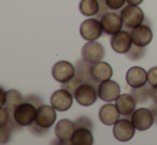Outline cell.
Returning <instances> with one entry per match:
<instances>
[{
	"instance_id": "obj_25",
	"label": "cell",
	"mask_w": 157,
	"mask_h": 145,
	"mask_svg": "<svg viewBox=\"0 0 157 145\" xmlns=\"http://www.w3.org/2000/svg\"><path fill=\"white\" fill-rule=\"evenodd\" d=\"M144 54H145V47H141V46L135 45V44L132 43V46L125 54L129 60L137 61V60H139V59H142Z\"/></svg>"
},
{
	"instance_id": "obj_1",
	"label": "cell",
	"mask_w": 157,
	"mask_h": 145,
	"mask_svg": "<svg viewBox=\"0 0 157 145\" xmlns=\"http://www.w3.org/2000/svg\"><path fill=\"white\" fill-rule=\"evenodd\" d=\"M120 15L123 21V26L126 29H134L135 27L141 25L145 20L143 11L138 6H134V4H128L122 8Z\"/></svg>"
},
{
	"instance_id": "obj_28",
	"label": "cell",
	"mask_w": 157,
	"mask_h": 145,
	"mask_svg": "<svg viewBox=\"0 0 157 145\" xmlns=\"http://www.w3.org/2000/svg\"><path fill=\"white\" fill-rule=\"evenodd\" d=\"M11 113L6 107H0V127L6 126L10 123Z\"/></svg>"
},
{
	"instance_id": "obj_26",
	"label": "cell",
	"mask_w": 157,
	"mask_h": 145,
	"mask_svg": "<svg viewBox=\"0 0 157 145\" xmlns=\"http://www.w3.org/2000/svg\"><path fill=\"white\" fill-rule=\"evenodd\" d=\"M81 83H83L82 81L80 80L79 78H77L76 76L74 77L73 79H71L70 81H67V82L65 83H61V89H64V90H67L68 92H71V93L74 95L75 92H76L77 87H79V85L81 84Z\"/></svg>"
},
{
	"instance_id": "obj_29",
	"label": "cell",
	"mask_w": 157,
	"mask_h": 145,
	"mask_svg": "<svg viewBox=\"0 0 157 145\" xmlns=\"http://www.w3.org/2000/svg\"><path fill=\"white\" fill-rule=\"evenodd\" d=\"M29 131L32 133V135L36 136V137H41V136H44L47 133V129H44L42 128L41 126H39V125L36 124L35 122H33L31 125H29Z\"/></svg>"
},
{
	"instance_id": "obj_37",
	"label": "cell",
	"mask_w": 157,
	"mask_h": 145,
	"mask_svg": "<svg viewBox=\"0 0 157 145\" xmlns=\"http://www.w3.org/2000/svg\"><path fill=\"white\" fill-rule=\"evenodd\" d=\"M150 110H151L152 114H153V117H154V123L157 124V104L154 102L151 107H150Z\"/></svg>"
},
{
	"instance_id": "obj_36",
	"label": "cell",
	"mask_w": 157,
	"mask_h": 145,
	"mask_svg": "<svg viewBox=\"0 0 157 145\" xmlns=\"http://www.w3.org/2000/svg\"><path fill=\"white\" fill-rule=\"evenodd\" d=\"M150 97L155 104H157V87H152L150 90Z\"/></svg>"
},
{
	"instance_id": "obj_12",
	"label": "cell",
	"mask_w": 157,
	"mask_h": 145,
	"mask_svg": "<svg viewBox=\"0 0 157 145\" xmlns=\"http://www.w3.org/2000/svg\"><path fill=\"white\" fill-rule=\"evenodd\" d=\"M73 98H74V95L71 92H68L67 90L60 89L52 95L50 104L57 111L64 112L72 107Z\"/></svg>"
},
{
	"instance_id": "obj_20",
	"label": "cell",
	"mask_w": 157,
	"mask_h": 145,
	"mask_svg": "<svg viewBox=\"0 0 157 145\" xmlns=\"http://www.w3.org/2000/svg\"><path fill=\"white\" fill-rule=\"evenodd\" d=\"M91 66H92L91 63L87 62V61H85L83 59L78 60L76 62V64H75V69H76V75H75V76L80 79L82 82L91 83V84L98 87L99 83L95 82L91 76Z\"/></svg>"
},
{
	"instance_id": "obj_5",
	"label": "cell",
	"mask_w": 157,
	"mask_h": 145,
	"mask_svg": "<svg viewBox=\"0 0 157 145\" xmlns=\"http://www.w3.org/2000/svg\"><path fill=\"white\" fill-rule=\"evenodd\" d=\"M56 118H57L56 109L52 106L41 105L40 107H37L34 122L39 126H41L42 128L48 130L56 123Z\"/></svg>"
},
{
	"instance_id": "obj_13",
	"label": "cell",
	"mask_w": 157,
	"mask_h": 145,
	"mask_svg": "<svg viewBox=\"0 0 157 145\" xmlns=\"http://www.w3.org/2000/svg\"><path fill=\"white\" fill-rule=\"evenodd\" d=\"M111 47L118 54H126L132 46V35L126 30H121L117 33L112 34L111 37Z\"/></svg>"
},
{
	"instance_id": "obj_35",
	"label": "cell",
	"mask_w": 157,
	"mask_h": 145,
	"mask_svg": "<svg viewBox=\"0 0 157 145\" xmlns=\"http://www.w3.org/2000/svg\"><path fill=\"white\" fill-rule=\"evenodd\" d=\"M6 92L0 87V107H3L6 105Z\"/></svg>"
},
{
	"instance_id": "obj_24",
	"label": "cell",
	"mask_w": 157,
	"mask_h": 145,
	"mask_svg": "<svg viewBox=\"0 0 157 145\" xmlns=\"http://www.w3.org/2000/svg\"><path fill=\"white\" fill-rule=\"evenodd\" d=\"M150 90H151V85L147 83L140 87H132V90L130 91V95L134 97L137 104H144L151 98L150 97Z\"/></svg>"
},
{
	"instance_id": "obj_22",
	"label": "cell",
	"mask_w": 157,
	"mask_h": 145,
	"mask_svg": "<svg viewBox=\"0 0 157 145\" xmlns=\"http://www.w3.org/2000/svg\"><path fill=\"white\" fill-rule=\"evenodd\" d=\"M23 102H24V97L18 91H16V90H10V91L6 92V100L4 107L8 109V111L11 114H13L14 110L16 109V107L19 106Z\"/></svg>"
},
{
	"instance_id": "obj_23",
	"label": "cell",
	"mask_w": 157,
	"mask_h": 145,
	"mask_svg": "<svg viewBox=\"0 0 157 145\" xmlns=\"http://www.w3.org/2000/svg\"><path fill=\"white\" fill-rule=\"evenodd\" d=\"M79 11L85 16H95L99 11L98 0H81Z\"/></svg>"
},
{
	"instance_id": "obj_31",
	"label": "cell",
	"mask_w": 157,
	"mask_h": 145,
	"mask_svg": "<svg viewBox=\"0 0 157 145\" xmlns=\"http://www.w3.org/2000/svg\"><path fill=\"white\" fill-rule=\"evenodd\" d=\"M126 0H106V4L111 11H119L123 8Z\"/></svg>"
},
{
	"instance_id": "obj_15",
	"label": "cell",
	"mask_w": 157,
	"mask_h": 145,
	"mask_svg": "<svg viewBox=\"0 0 157 145\" xmlns=\"http://www.w3.org/2000/svg\"><path fill=\"white\" fill-rule=\"evenodd\" d=\"M130 35H132V43L135 45L141 46V47H145L152 42L153 39V32H152L151 28L147 25H139L132 29L130 31Z\"/></svg>"
},
{
	"instance_id": "obj_30",
	"label": "cell",
	"mask_w": 157,
	"mask_h": 145,
	"mask_svg": "<svg viewBox=\"0 0 157 145\" xmlns=\"http://www.w3.org/2000/svg\"><path fill=\"white\" fill-rule=\"evenodd\" d=\"M75 126L76 128L78 127H83V128H88V129H92V122L90 118L86 117V116H80L75 121Z\"/></svg>"
},
{
	"instance_id": "obj_14",
	"label": "cell",
	"mask_w": 157,
	"mask_h": 145,
	"mask_svg": "<svg viewBox=\"0 0 157 145\" xmlns=\"http://www.w3.org/2000/svg\"><path fill=\"white\" fill-rule=\"evenodd\" d=\"M75 129H76V126H75V123L72 121L66 120V118L59 121L55 127V135H56L57 139L59 140V143H70L71 138H72Z\"/></svg>"
},
{
	"instance_id": "obj_38",
	"label": "cell",
	"mask_w": 157,
	"mask_h": 145,
	"mask_svg": "<svg viewBox=\"0 0 157 145\" xmlns=\"http://www.w3.org/2000/svg\"><path fill=\"white\" fill-rule=\"evenodd\" d=\"M128 4H134V6H139L140 3H142L143 0H126Z\"/></svg>"
},
{
	"instance_id": "obj_32",
	"label": "cell",
	"mask_w": 157,
	"mask_h": 145,
	"mask_svg": "<svg viewBox=\"0 0 157 145\" xmlns=\"http://www.w3.org/2000/svg\"><path fill=\"white\" fill-rule=\"evenodd\" d=\"M147 83L152 87H157V66L152 67L147 72Z\"/></svg>"
},
{
	"instance_id": "obj_4",
	"label": "cell",
	"mask_w": 157,
	"mask_h": 145,
	"mask_svg": "<svg viewBox=\"0 0 157 145\" xmlns=\"http://www.w3.org/2000/svg\"><path fill=\"white\" fill-rule=\"evenodd\" d=\"M130 121L134 124L135 128L139 131H144L151 128L154 124V117L151 110L147 108H140L135 110L130 115Z\"/></svg>"
},
{
	"instance_id": "obj_16",
	"label": "cell",
	"mask_w": 157,
	"mask_h": 145,
	"mask_svg": "<svg viewBox=\"0 0 157 145\" xmlns=\"http://www.w3.org/2000/svg\"><path fill=\"white\" fill-rule=\"evenodd\" d=\"M126 82L130 87H140L147 84V72L139 66H134L128 69L126 74Z\"/></svg>"
},
{
	"instance_id": "obj_19",
	"label": "cell",
	"mask_w": 157,
	"mask_h": 145,
	"mask_svg": "<svg viewBox=\"0 0 157 145\" xmlns=\"http://www.w3.org/2000/svg\"><path fill=\"white\" fill-rule=\"evenodd\" d=\"M136 100L130 94H122L116 99V106L124 116H130L136 109Z\"/></svg>"
},
{
	"instance_id": "obj_27",
	"label": "cell",
	"mask_w": 157,
	"mask_h": 145,
	"mask_svg": "<svg viewBox=\"0 0 157 145\" xmlns=\"http://www.w3.org/2000/svg\"><path fill=\"white\" fill-rule=\"evenodd\" d=\"M12 130V127L9 124L6 126L0 127V144H6L10 141Z\"/></svg>"
},
{
	"instance_id": "obj_18",
	"label": "cell",
	"mask_w": 157,
	"mask_h": 145,
	"mask_svg": "<svg viewBox=\"0 0 157 145\" xmlns=\"http://www.w3.org/2000/svg\"><path fill=\"white\" fill-rule=\"evenodd\" d=\"M120 111L117 108L116 105L107 104L104 105L99 110V120L103 124L110 126L114 125L119 120H120Z\"/></svg>"
},
{
	"instance_id": "obj_9",
	"label": "cell",
	"mask_w": 157,
	"mask_h": 145,
	"mask_svg": "<svg viewBox=\"0 0 157 145\" xmlns=\"http://www.w3.org/2000/svg\"><path fill=\"white\" fill-rule=\"evenodd\" d=\"M121 87L118 82L113 80H106L98 84L97 87V93L98 97L104 102H113L120 96Z\"/></svg>"
},
{
	"instance_id": "obj_8",
	"label": "cell",
	"mask_w": 157,
	"mask_h": 145,
	"mask_svg": "<svg viewBox=\"0 0 157 145\" xmlns=\"http://www.w3.org/2000/svg\"><path fill=\"white\" fill-rule=\"evenodd\" d=\"M101 23L103 26V31L108 35H112L121 31L123 27L122 18L118 12H108L104 14L101 18Z\"/></svg>"
},
{
	"instance_id": "obj_6",
	"label": "cell",
	"mask_w": 157,
	"mask_h": 145,
	"mask_svg": "<svg viewBox=\"0 0 157 145\" xmlns=\"http://www.w3.org/2000/svg\"><path fill=\"white\" fill-rule=\"evenodd\" d=\"M81 57L85 61L93 64L103 60V58L105 57V49L101 44L95 41H89L83 45L81 49Z\"/></svg>"
},
{
	"instance_id": "obj_21",
	"label": "cell",
	"mask_w": 157,
	"mask_h": 145,
	"mask_svg": "<svg viewBox=\"0 0 157 145\" xmlns=\"http://www.w3.org/2000/svg\"><path fill=\"white\" fill-rule=\"evenodd\" d=\"M70 143L72 145H91L93 144V135L91 129L78 127L75 129Z\"/></svg>"
},
{
	"instance_id": "obj_3",
	"label": "cell",
	"mask_w": 157,
	"mask_h": 145,
	"mask_svg": "<svg viewBox=\"0 0 157 145\" xmlns=\"http://www.w3.org/2000/svg\"><path fill=\"white\" fill-rule=\"evenodd\" d=\"M74 97L80 106L83 107L92 106L96 102L97 97H98L97 87H95V85L88 82L81 83L77 87L76 92L74 94Z\"/></svg>"
},
{
	"instance_id": "obj_10",
	"label": "cell",
	"mask_w": 157,
	"mask_h": 145,
	"mask_svg": "<svg viewBox=\"0 0 157 145\" xmlns=\"http://www.w3.org/2000/svg\"><path fill=\"white\" fill-rule=\"evenodd\" d=\"M76 75V69L67 61H60L52 67V77L60 83H65L73 79Z\"/></svg>"
},
{
	"instance_id": "obj_34",
	"label": "cell",
	"mask_w": 157,
	"mask_h": 145,
	"mask_svg": "<svg viewBox=\"0 0 157 145\" xmlns=\"http://www.w3.org/2000/svg\"><path fill=\"white\" fill-rule=\"evenodd\" d=\"M24 102H31V104L34 105L35 107H40L42 105V99L39 97V96H28V97L24 98Z\"/></svg>"
},
{
	"instance_id": "obj_7",
	"label": "cell",
	"mask_w": 157,
	"mask_h": 145,
	"mask_svg": "<svg viewBox=\"0 0 157 145\" xmlns=\"http://www.w3.org/2000/svg\"><path fill=\"white\" fill-rule=\"evenodd\" d=\"M103 26L99 19L90 18L85 20L80 25V34L85 39L89 41H96L103 34Z\"/></svg>"
},
{
	"instance_id": "obj_2",
	"label": "cell",
	"mask_w": 157,
	"mask_h": 145,
	"mask_svg": "<svg viewBox=\"0 0 157 145\" xmlns=\"http://www.w3.org/2000/svg\"><path fill=\"white\" fill-rule=\"evenodd\" d=\"M36 107L29 102H23L19 106L16 107L14 110L13 118L19 125V126H29L35 121V115H36Z\"/></svg>"
},
{
	"instance_id": "obj_11",
	"label": "cell",
	"mask_w": 157,
	"mask_h": 145,
	"mask_svg": "<svg viewBox=\"0 0 157 145\" xmlns=\"http://www.w3.org/2000/svg\"><path fill=\"white\" fill-rule=\"evenodd\" d=\"M135 126L128 118L119 120L113 126V136L118 141L127 142L134 137L135 135Z\"/></svg>"
},
{
	"instance_id": "obj_17",
	"label": "cell",
	"mask_w": 157,
	"mask_h": 145,
	"mask_svg": "<svg viewBox=\"0 0 157 145\" xmlns=\"http://www.w3.org/2000/svg\"><path fill=\"white\" fill-rule=\"evenodd\" d=\"M91 76L95 82L101 83V82H103V81L111 79L112 69L109 63L99 61V62H96L92 64Z\"/></svg>"
},
{
	"instance_id": "obj_33",
	"label": "cell",
	"mask_w": 157,
	"mask_h": 145,
	"mask_svg": "<svg viewBox=\"0 0 157 145\" xmlns=\"http://www.w3.org/2000/svg\"><path fill=\"white\" fill-rule=\"evenodd\" d=\"M98 2H99V11L95 16H96L97 19L101 20V16H103L104 14H106V13L110 12L111 10H110V9L107 6V4H106V0H98Z\"/></svg>"
}]
</instances>
